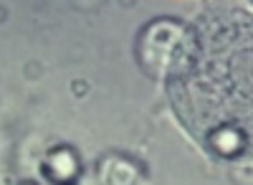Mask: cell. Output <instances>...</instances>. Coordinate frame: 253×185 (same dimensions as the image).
Instances as JSON below:
<instances>
[{"label": "cell", "mask_w": 253, "mask_h": 185, "mask_svg": "<svg viewBox=\"0 0 253 185\" xmlns=\"http://www.w3.org/2000/svg\"><path fill=\"white\" fill-rule=\"evenodd\" d=\"M51 170L58 175V178H69L74 173V157L69 152H58L51 157Z\"/></svg>", "instance_id": "cell-2"}, {"label": "cell", "mask_w": 253, "mask_h": 185, "mask_svg": "<svg viewBox=\"0 0 253 185\" xmlns=\"http://www.w3.org/2000/svg\"><path fill=\"white\" fill-rule=\"evenodd\" d=\"M167 92L200 147L253 165V13L205 10L175 48Z\"/></svg>", "instance_id": "cell-1"}]
</instances>
